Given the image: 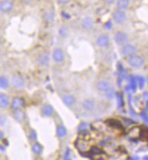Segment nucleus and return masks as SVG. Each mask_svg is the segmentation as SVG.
I'll return each mask as SVG.
<instances>
[{"mask_svg": "<svg viewBox=\"0 0 148 160\" xmlns=\"http://www.w3.org/2000/svg\"><path fill=\"white\" fill-rule=\"evenodd\" d=\"M107 124L108 125V126H110L111 128H113V129H117V130H122L123 129V125L122 123L118 121V120H115V119H108L107 122Z\"/></svg>", "mask_w": 148, "mask_h": 160, "instance_id": "16", "label": "nucleus"}, {"mask_svg": "<svg viewBox=\"0 0 148 160\" xmlns=\"http://www.w3.org/2000/svg\"><path fill=\"white\" fill-rule=\"evenodd\" d=\"M75 148L81 153L89 152V150H90V148H91L89 142L86 139H84V138H78L75 141Z\"/></svg>", "mask_w": 148, "mask_h": 160, "instance_id": "4", "label": "nucleus"}, {"mask_svg": "<svg viewBox=\"0 0 148 160\" xmlns=\"http://www.w3.org/2000/svg\"><path fill=\"white\" fill-rule=\"evenodd\" d=\"M24 103V99L21 97H14L12 101L10 102V106L13 110H19L21 107H23Z\"/></svg>", "mask_w": 148, "mask_h": 160, "instance_id": "11", "label": "nucleus"}, {"mask_svg": "<svg viewBox=\"0 0 148 160\" xmlns=\"http://www.w3.org/2000/svg\"><path fill=\"white\" fill-rule=\"evenodd\" d=\"M144 160H148V156H145V157H144Z\"/></svg>", "mask_w": 148, "mask_h": 160, "instance_id": "39", "label": "nucleus"}, {"mask_svg": "<svg viewBox=\"0 0 148 160\" xmlns=\"http://www.w3.org/2000/svg\"><path fill=\"white\" fill-rule=\"evenodd\" d=\"M59 33L62 37L65 36V35L67 34V28H66V27H65V26H61V27L60 28Z\"/></svg>", "mask_w": 148, "mask_h": 160, "instance_id": "31", "label": "nucleus"}, {"mask_svg": "<svg viewBox=\"0 0 148 160\" xmlns=\"http://www.w3.org/2000/svg\"><path fill=\"white\" fill-rule=\"evenodd\" d=\"M109 42H110V38L108 36V34H107V33L99 34L98 36L97 37L96 43L100 48H106V47H108Z\"/></svg>", "mask_w": 148, "mask_h": 160, "instance_id": "6", "label": "nucleus"}, {"mask_svg": "<svg viewBox=\"0 0 148 160\" xmlns=\"http://www.w3.org/2000/svg\"><path fill=\"white\" fill-rule=\"evenodd\" d=\"M37 63L42 67H45L49 64V61H50V55L48 52L46 51H43L41 52L40 54H38L36 57Z\"/></svg>", "mask_w": 148, "mask_h": 160, "instance_id": "7", "label": "nucleus"}, {"mask_svg": "<svg viewBox=\"0 0 148 160\" xmlns=\"http://www.w3.org/2000/svg\"><path fill=\"white\" fill-rule=\"evenodd\" d=\"M0 87L2 89H7L9 87V80L7 77L1 76L0 78Z\"/></svg>", "mask_w": 148, "mask_h": 160, "instance_id": "25", "label": "nucleus"}, {"mask_svg": "<svg viewBox=\"0 0 148 160\" xmlns=\"http://www.w3.org/2000/svg\"><path fill=\"white\" fill-rule=\"evenodd\" d=\"M52 58L55 62H61L64 59V53L61 49L56 48L52 51Z\"/></svg>", "mask_w": 148, "mask_h": 160, "instance_id": "10", "label": "nucleus"}, {"mask_svg": "<svg viewBox=\"0 0 148 160\" xmlns=\"http://www.w3.org/2000/svg\"><path fill=\"white\" fill-rule=\"evenodd\" d=\"M142 133H143V131L141 130L140 127H137V126H135L133 128H131L128 131V135L132 138H140V137H142Z\"/></svg>", "mask_w": 148, "mask_h": 160, "instance_id": "13", "label": "nucleus"}, {"mask_svg": "<svg viewBox=\"0 0 148 160\" xmlns=\"http://www.w3.org/2000/svg\"><path fill=\"white\" fill-rule=\"evenodd\" d=\"M10 100H9V97L7 94L5 93H2L0 95V105L2 108H7L8 105L10 104Z\"/></svg>", "mask_w": 148, "mask_h": 160, "instance_id": "19", "label": "nucleus"}, {"mask_svg": "<svg viewBox=\"0 0 148 160\" xmlns=\"http://www.w3.org/2000/svg\"><path fill=\"white\" fill-rule=\"evenodd\" d=\"M137 84H138V86H139V88H143L144 87V85H145V78H138V80H137Z\"/></svg>", "mask_w": 148, "mask_h": 160, "instance_id": "32", "label": "nucleus"}, {"mask_svg": "<svg viewBox=\"0 0 148 160\" xmlns=\"http://www.w3.org/2000/svg\"><path fill=\"white\" fill-rule=\"evenodd\" d=\"M12 85L15 87V88H23L24 87V80L20 76H13L12 78Z\"/></svg>", "mask_w": 148, "mask_h": 160, "instance_id": "12", "label": "nucleus"}, {"mask_svg": "<svg viewBox=\"0 0 148 160\" xmlns=\"http://www.w3.org/2000/svg\"><path fill=\"white\" fill-rule=\"evenodd\" d=\"M1 150H2V151H4V150H5V148L3 147V145H1Z\"/></svg>", "mask_w": 148, "mask_h": 160, "instance_id": "38", "label": "nucleus"}, {"mask_svg": "<svg viewBox=\"0 0 148 160\" xmlns=\"http://www.w3.org/2000/svg\"><path fill=\"white\" fill-rule=\"evenodd\" d=\"M61 99H62V102H64V104L67 105V106H69V107L72 106L74 103H75V98H74V96L71 95H69V94L63 95L61 97Z\"/></svg>", "mask_w": 148, "mask_h": 160, "instance_id": "17", "label": "nucleus"}, {"mask_svg": "<svg viewBox=\"0 0 148 160\" xmlns=\"http://www.w3.org/2000/svg\"><path fill=\"white\" fill-rule=\"evenodd\" d=\"M44 20L46 22H52L54 20V12L52 9H48L44 14Z\"/></svg>", "mask_w": 148, "mask_h": 160, "instance_id": "20", "label": "nucleus"}, {"mask_svg": "<svg viewBox=\"0 0 148 160\" xmlns=\"http://www.w3.org/2000/svg\"><path fill=\"white\" fill-rule=\"evenodd\" d=\"M13 116L15 118L17 122H23L24 119V112L21 110H14V113H13Z\"/></svg>", "mask_w": 148, "mask_h": 160, "instance_id": "22", "label": "nucleus"}, {"mask_svg": "<svg viewBox=\"0 0 148 160\" xmlns=\"http://www.w3.org/2000/svg\"><path fill=\"white\" fill-rule=\"evenodd\" d=\"M89 152L93 154V155H100L102 153V150L98 147H91V148H90Z\"/></svg>", "mask_w": 148, "mask_h": 160, "instance_id": "28", "label": "nucleus"}, {"mask_svg": "<svg viewBox=\"0 0 148 160\" xmlns=\"http://www.w3.org/2000/svg\"><path fill=\"white\" fill-rule=\"evenodd\" d=\"M32 151H33V153L34 155H40L42 153V151H43V147H42V145L40 143L34 142L32 145Z\"/></svg>", "mask_w": 148, "mask_h": 160, "instance_id": "24", "label": "nucleus"}, {"mask_svg": "<svg viewBox=\"0 0 148 160\" xmlns=\"http://www.w3.org/2000/svg\"><path fill=\"white\" fill-rule=\"evenodd\" d=\"M56 134L59 138H63L65 137L67 134V130L66 128L63 126V125H59L57 128H56Z\"/></svg>", "mask_w": 148, "mask_h": 160, "instance_id": "23", "label": "nucleus"}, {"mask_svg": "<svg viewBox=\"0 0 148 160\" xmlns=\"http://www.w3.org/2000/svg\"><path fill=\"white\" fill-rule=\"evenodd\" d=\"M112 87H111L110 83L107 80H100L97 83V89L102 93H106Z\"/></svg>", "mask_w": 148, "mask_h": 160, "instance_id": "9", "label": "nucleus"}, {"mask_svg": "<svg viewBox=\"0 0 148 160\" xmlns=\"http://www.w3.org/2000/svg\"><path fill=\"white\" fill-rule=\"evenodd\" d=\"M14 8V4L11 0H1L0 3V9L2 13L8 14L10 13Z\"/></svg>", "mask_w": 148, "mask_h": 160, "instance_id": "8", "label": "nucleus"}, {"mask_svg": "<svg viewBox=\"0 0 148 160\" xmlns=\"http://www.w3.org/2000/svg\"><path fill=\"white\" fill-rule=\"evenodd\" d=\"M105 94V95L107 96V97H108V98H112L113 96H114V89H113V88H109L106 93H104Z\"/></svg>", "mask_w": 148, "mask_h": 160, "instance_id": "29", "label": "nucleus"}, {"mask_svg": "<svg viewBox=\"0 0 148 160\" xmlns=\"http://www.w3.org/2000/svg\"><path fill=\"white\" fill-rule=\"evenodd\" d=\"M71 1V0H57V2L59 3L60 5H62V6L68 5Z\"/></svg>", "mask_w": 148, "mask_h": 160, "instance_id": "33", "label": "nucleus"}, {"mask_svg": "<svg viewBox=\"0 0 148 160\" xmlns=\"http://www.w3.org/2000/svg\"><path fill=\"white\" fill-rule=\"evenodd\" d=\"M52 113H53V107L52 105L48 104V103H45L43 105L42 107V114L45 117H50L52 116Z\"/></svg>", "mask_w": 148, "mask_h": 160, "instance_id": "15", "label": "nucleus"}, {"mask_svg": "<svg viewBox=\"0 0 148 160\" xmlns=\"http://www.w3.org/2000/svg\"><path fill=\"white\" fill-rule=\"evenodd\" d=\"M111 16H112V20L116 22V23H118V24L123 23V22L126 21V13H125V11L118 9V8L115 9L112 12Z\"/></svg>", "mask_w": 148, "mask_h": 160, "instance_id": "1", "label": "nucleus"}, {"mask_svg": "<svg viewBox=\"0 0 148 160\" xmlns=\"http://www.w3.org/2000/svg\"><path fill=\"white\" fill-rule=\"evenodd\" d=\"M92 160H106L104 158H102V157H96V158H93V159Z\"/></svg>", "mask_w": 148, "mask_h": 160, "instance_id": "36", "label": "nucleus"}, {"mask_svg": "<svg viewBox=\"0 0 148 160\" xmlns=\"http://www.w3.org/2000/svg\"><path fill=\"white\" fill-rule=\"evenodd\" d=\"M114 41L118 45H124L126 43L127 40H128V35L123 31H119L117 32H115L114 34Z\"/></svg>", "mask_w": 148, "mask_h": 160, "instance_id": "5", "label": "nucleus"}, {"mask_svg": "<svg viewBox=\"0 0 148 160\" xmlns=\"http://www.w3.org/2000/svg\"><path fill=\"white\" fill-rule=\"evenodd\" d=\"M82 107L85 111H91L94 107V101L91 99H86L82 102Z\"/></svg>", "mask_w": 148, "mask_h": 160, "instance_id": "21", "label": "nucleus"}, {"mask_svg": "<svg viewBox=\"0 0 148 160\" xmlns=\"http://www.w3.org/2000/svg\"><path fill=\"white\" fill-rule=\"evenodd\" d=\"M78 130L81 133H85L88 131V123L87 122H82V123L79 125L78 127Z\"/></svg>", "mask_w": 148, "mask_h": 160, "instance_id": "26", "label": "nucleus"}, {"mask_svg": "<svg viewBox=\"0 0 148 160\" xmlns=\"http://www.w3.org/2000/svg\"><path fill=\"white\" fill-rule=\"evenodd\" d=\"M130 5V0H117L116 1V6L118 9L125 11L126 9L128 8Z\"/></svg>", "mask_w": 148, "mask_h": 160, "instance_id": "18", "label": "nucleus"}, {"mask_svg": "<svg viewBox=\"0 0 148 160\" xmlns=\"http://www.w3.org/2000/svg\"><path fill=\"white\" fill-rule=\"evenodd\" d=\"M103 1L106 4H108V5H112V4H114L117 0H103Z\"/></svg>", "mask_w": 148, "mask_h": 160, "instance_id": "35", "label": "nucleus"}, {"mask_svg": "<svg viewBox=\"0 0 148 160\" xmlns=\"http://www.w3.org/2000/svg\"><path fill=\"white\" fill-rule=\"evenodd\" d=\"M63 160H71V151L69 148H67L63 154Z\"/></svg>", "mask_w": 148, "mask_h": 160, "instance_id": "27", "label": "nucleus"}, {"mask_svg": "<svg viewBox=\"0 0 148 160\" xmlns=\"http://www.w3.org/2000/svg\"><path fill=\"white\" fill-rule=\"evenodd\" d=\"M138 159H139V158H138L137 157H134V158H132V159L131 160H138Z\"/></svg>", "mask_w": 148, "mask_h": 160, "instance_id": "37", "label": "nucleus"}, {"mask_svg": "<svg viewBox=\"0 0 148 160\" xmlns=\"http://www.w3.org/2000/svg\"><path fill=\"white\" fill-rule=\"evenodd\" d=\"M21 3L23 4H24V5H30V4H32L34 0H19Z\"/></svg>", "mask_w": 148, "mask_h": 160, "instance_id": "34", "label": "nucleus"}, {"mask_svg": "<svg viewBox=\"0 0 148 160\" xmlns=\"http://www.w3.org/2000/svg\"><path fill=\"white\" fill-rule=\"evenodd\" d=\"M93 26V19L90 16H85L82 21V27L83 29L89 30Z\"/></svg>", "mask_w": 148, "mask_h": 160, "instance_id": "14", "label": "nucleus"}, {"mask_svg": "<svg viewBox=\"0 0 148 160\" xmlns=\"http://www.w3.org/2000/svg\"><path fill=\"white\" fill-rule=\"evenodd\" d=\"M127 63L133 68H141L144 65V58L139 55H134L129 57L127 59Z\"/></svg>", "mask_w": 148, "mask_h": 160, "instance_id": "3", "label": "nucleus"}, {"mask_svg": "<svg viewBox=\"0 0 148 160\" xmlns=\"http://www.w3.org/2000/svg\"><path fill=\"white\" fill-rule=\"evenodd\" d=\"M121 54L125 57H131L136 54V47L131 43H126L124 45H122V48H121Z\"/></svg>", "mask_w": 148, "mask_h": 160, "instance_id": "2", "label": "nucleus"}, {"mask_svg": "<svg viewBox=\"0 0 148 160\" xmlns=\"http://www.w3.org/2000/svg\"><path fill=\"white\" fill-rule=\"evenodd\" d=\"M37 138V134L34 130H31L29 132V138L31 140H35Z\"/></svg>", "mask_w": 148, "mask_h": 160, "instance_id": "30", "label": "nucleus"}]
</instances>
